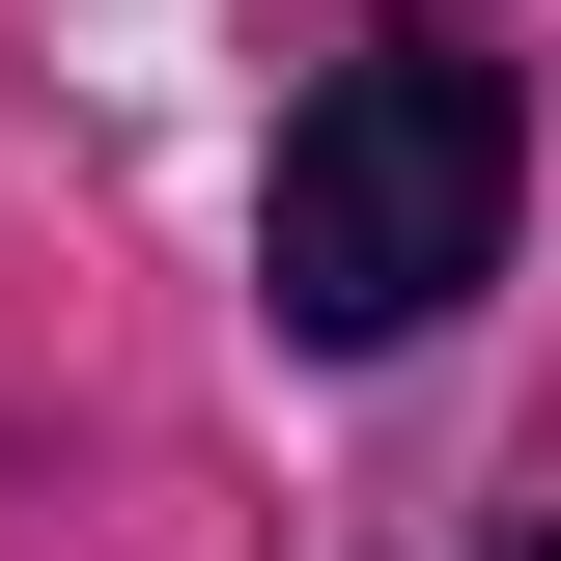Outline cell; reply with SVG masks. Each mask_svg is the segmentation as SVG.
I'll return each instance as SVG.
<instances>
[{
  "mask_svg": "<svg viewBox=\"0 0 561 561\" xmlns=\"http://www.w3.org/2000/svg\"><path fill=\"white\" fill-rule=\"evenodd\" d=\"M505 197H534V140H505V57H337L309 113H280L253 280H280V337L393 365L449 280H505Z\"/></svg>",
  "mask_w": 561,
  "mask_h": 561,
  "instance_id": "1",
  "label": "cell"
},
{
  "mask_svg": "<svg viewBox=\"0 0 561 561\" xmlns=\"http://www.w3.org/2000/svg\"><path fill=\"white\" fill-rule=\"evenodd\" d=\"M505 561H561V534H505Z\"/></svg>",
  "mask_w": 561,
  "mask_h": 561,
  "instance_id": "2",
  "label": "cell"
}]
</instances>
